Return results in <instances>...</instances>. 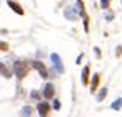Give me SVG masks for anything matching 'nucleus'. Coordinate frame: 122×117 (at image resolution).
Returning a JSON list of instances; mask_svg holds the SVG:
<instances>
[{
    "instance_id": "1",
    "label": "nucleus",
    "mask_w": 122,
    "mask_h": 117,
    "mask_svg": "<svg viewBox=\"0 0 122 117\" xmlns=\"http://www.w3.org/2000/svg\"><path fill=\"white\" fill-rule=\"evenodd\" d=\"M13 73L18 79H23L28 73V64L26 61H15L13 63Z\"/></svg>"
},
{
    "instance_id": "2",
    "label": "nucleus",
    "mask_w": 122,
    "mask_h": 117,
    "mask_svg": "<svg viewBox=\"0 0 122 117\" xmlns=\"http://www.w3.org/2000/svg\"><path fill=\"white\" fill-rule=\"evenodd\" d=\"M50 59H51V64H53V71H55L56 74H61V73L64 71V68H63V63H61L60 55H58V53H51Z\"/></svg>"
},
{
    "instance_id": "3",
    "label": "nucleus",
    "mask_w": 122,
    "mask_h": 117,
    "mask_svg": "<svg viewBox=\"0 0 122 117\" xmlns=\"http://www.w3.org/2000/svg\"><path fill=\"white\" fill-rule=\"evenodd\" d=\"M31 66H33V68H35V69L41 74V78H48V69L45 68V64H43L41 61H33V63H31Z\"/></svg>"
},
{
    "instance_id": "4",
    "label": "nucleus",
    "mask_w": 122,
    "mask_h": 117,
    "mask_svg": "<svg viewBox=\"0 0 122 117\" xmlns=\"http://www.w3.org/2000/svg\"><path fill=\"white\" fill-rule=\"evenodd\" d=\"M53 94H55L53 84H51V82L45 84V89H43V96H45V99H53Z\"/></svg>"
},
{
    "instance_id": "5",
    "label": "nucleus",
    "mask_w": 122,
    "mask_h": 117,
    "mask_svg": "<svg viewBox=\"0 0 122 117\" xmlns=\"http://www.w3.org/2000/svg\"><path fill=\"white\" fill-rule=\"evenodd\" d=\"M48 111H50V104L48 102H40L38 104V114H40V117H45L48 114Z\"/></svg>"
},
{
    "instance_id": "6",
    "label": "nucleus",
    "mask_w": 122,
    "mask_h": 117,
    "mask_svg": "<svg viewBox=\"0 0 122 117\" xmlns=\"http://www.w3.org/2000/svg\"><path fill=\"white\" fill-rule=\"evenodd\" d=\"M64 17L68 20H76L78 18V15H76V12H74V7H68V8L64 10Z\"/></svg>"
},
{
    "instance_id": "7",
    "label": "nucleus",
    "mask_w": 122,
    "mask_h": 117,
    "mask_svg": "<svg viewBox=\"0 0 122 117\" xmlns=\"http://www.w3.org/2000/svg\"><path fill=\"white\" fill-rule=\"evenodd\" d=\"M8 7H10L12 10H15L18 15H23V13H25V12H23V8H21V7L18 5V3H17V2H13V0H8Z\"/></svg>"
},
{
    "instance_id": "8",
    "label": "nucleus",
    "mask_w": 122,
    "mask_h": 117,
    "mask_svg": "<svg viewBox=\"0 0 122 117\" xmlns=\"http://www.w3.org/2000/svg\"><path fill=\"white\" fill-rule=\"evenodd\" d=\"M87 78H89V66H84L82 68V76H81L82 84H87Z\"/></svg>"
},
{
    "instance_id": "9",
    "label": "nucleus",
    "mask_w": 122,
    "mask_h": 117,
    "mask_svg": "<svg viewBox=\"0 0 122 117\" xmlns=\"http://www.w3.org/2000/svg\"><path fill=\"white\" fill-rule=\"evenodd\" d=\"M106 96H107V87H101V91H99V94H97L96 101H97V102H102Z\"/></svg>"
},
{
    "instance_id": "10",
    "label": "nucleus",
    "mask_w": 122,
    "mask_h": 117,
    "mask_svg": "<svg viewBox=\"0 0 122 117\" xmlns=\"http://www.w3.org/2000/svg\"><path fill=\"white\" fill-rule=\"evenodd\" d=\"M97 84H99V74H94V78H92V82H91V91H92V92L97 89Z\"/></svg>"
},
{
    "instance_id": "11",
    "label": "nucleus",
    "mask_w": 122,
    "mask_h": 117,
    "mask_svg": "<svg viewBox=\"0 0 122 117\" xmlns=\"http://www.w3.org/2000/svg\"><path fill=\"white\" fill-rule=\"evenodd\" d=\"M111 107H112L114 111H119V109L122 107V99H117V101H114V102L111 104Z\"/></svg>"
},
{
    "instance_id": "12",
    "label": "nucleus",
    "mask_w": 122,
    "mask_h": 117,
    "mask_svg": "<svg viewBox=\"0 0 122 117\" xmlns=\"http://www.w3.org/2000/svg\"><path fill=\"white\" fill-rule=\"evenodd\" d=\"M30 114H31V107H30V106H25V107L21 109V116L23 117H30Z\"/></svg>"
},
{
    "instance_id": "13",
    "label": "nucleus",
    "mask_w": 122,
    "mask_h": 117,
    "mask_svg": "<svg viewBox=\"0 0 122 117\" xmlns=\"http://www.w3.org/2000/svg\"><path fill=\"white\" fill-rule=\"evenodd\" d=\"M0 73H2V74H3V76H7V78H8V76H10V74H8V71H7V68H5V66H3V64H2V63H0Z\"/></svg>"
},
{
    "instance_id": "14",
    "label": "nucleus",
    "mask_w": 122,
    "mask_h": 117,
    "mask_svg": "<svg viewBox=\"0 0 122 117\" xmlns=\"http://www.w3.org/2000/svg\"><path fill=\"white\" fill-rule=\"evenodd\" d=\"M109 5H111V0H101V7L102 8H109Z\"/></svg>"
},
{
    "instance_id": "15",
    "label": "nucleus",
    "mask_w": 122,
    "mask_h": 117,
    "mask_svg": "<svg viewBox=\"0 0 122 117\" xmlns=\"http://www.w3.org/2000/svg\"><path fill=\"white\" fill-rule=\"evenodd\" d=\"M38 97H40L38 91H31V99H33V101H38Z\"/></svg>"
},
{
    "instance_id": "16",
    "label": "nucleus",
    "mask_w": 122,
    "mask_h": 117,
    "mask_svg": "<svg viewBox=\"0 0 122 117\" xmlns=\"http://www.w3.org/2000/svg\"><path fill=\"white\" fill-rule=\"evenodd\" d=\"M0 50L7 51V50H8V45H7V43H0Z\"/></svg>"
},
{
    "instance_id": "17",
    "label": "nucleus",
    "mask_w": 122,
    "mask_h": 117,
    "mask_svg": "<svg viewBox=\"0 0 122 117\" xmlns=\"http://www.w3.org/2000/svg\"><path fill=\"white\" fill-rule=\"evenodd\" d=\"M53 106H55V109H60V101H55V102H53Z\"/></svg>"
},
{
    "instance_id": "18",
    "label": "nucleus",
    "mask_w": 122,
    "mask_h": 117,
    "mask_svg": "<svg viewBox=\"0 0 122 117\" xmlns=\"http://www.w3.org/2000/svg\"><path fill=\"white\" fill-rule=\"evenodd\" d=\"M112 17H114V15H112V12H107V15H106V18H107V20H112Z\"/></svg>"
}]
</instances>
